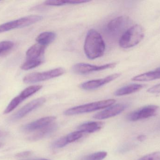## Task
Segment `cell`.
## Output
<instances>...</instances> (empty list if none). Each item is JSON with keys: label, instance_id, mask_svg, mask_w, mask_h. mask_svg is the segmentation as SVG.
<instances>
[{"label": "cell", "instance_id": "obj_1", "mask_svg": "<svg viewBox=\"0 0 160 160\" xmlns=\"http://www.w3.org/2000/svg\"><path fill=\"white\" fill-rule=\"evenodd\" d=\"M105 44L101 35L95 29L88 32L84 44V50L87 57L90 60L99 58L103 55Z\"/></svg>", "mask_w": 160, "mask_h": 160}, {"label": "cell", "instance_id": "obj_2", "mask_svg": "<svg viewBox=\"0 0 160 160\" xmlns=\"http://www.w3.org/2000/svg\"><path fill=\"white\" fill-rule=\"evenodd\" d=\"M144 37L143 28L139 24L129 28L122 35L119 40V45L123 49H129L138 45Z\"/></svg>", "mask_w": 160, "mask_h": 160}, {"label": "cell", "instance_id": "obj_3", "mask_svg": "<svg viewBox=\"0 0 160 160\" xmlns=\"http://www.w3.org/2000/svg\"><path fill=\"white\" fill-rule=\"evenodd\" d=\"M115 102V100L108 99L84 104L66 110L64 112V114L66 116H72L91 112L110 107Z\"/></svg>", "mask_w": 160, "mask_h": 160}, {"label": "cell", "instance_id": "obj_4", "mask_svg": "<svg viewBox=\"0 0 160 160\" xmlns=\"http://www.w3.org/2000/svg\"><path fill=\"white\" fill-rule=\"evenodd\" d=\"M42 16L30 15L15 20L11 21L0 25V34L14 30L17 28H23L36 23L43 19Z\"/></svg>", "mask_w": 160, "mask_h": 160}, {"label": "cell", "instance_id": "obj_5", "mask_svg": "<svg viewBox=\"0 0 160 160\" xmlns=\"http://www.w3.org/2000/svg\"><path fill=\"white\" fill-rule=\"evenodd\" d=\"M65 72V70L62 68H58L44 72H33L25 76L23 78V82L27 84L40 82L62 76Z\"/></svg>", "mask_w": 160, "mask_h": 160}, {"label": "cell", "instance_id": "obj_6", "mask_svg": "<svg viewBox=\"0 0 160 160\" xmlns=\"http://www.w3.org/2000/svg\"><path fill=\"white\" fill-rule=\"evenodd\" d=\"M116 63H112L103 65L97 66L85 63H78L73 66L72 70L75 73L83 75L94 71H101L109 69H112L116 66Z\"/></svg>", "mask_w": 160, "mask_h": 160}, {"label": "cell", "instance_id": "obj_7", "mask_svg": "<svg viewBox=\"0 0 160 160\" xmlns=\"http://www.w3.org/2000/svg\"><path fill=\"white\" fill-rule=\"evenodd\" d=\"M159 109L156 105L145 106L137 111L132 112L128 115V119L130 121H137L141 119L149 118L154 116Z\"/></svg>", "mask_w": 160, "mask_h": 160}, {"label": "cell", "instance_id": "obj_8", "mask_svg": "<svg viewBox=\"0 0 160 160\" xmlns=\"http://www.w3.org/2000/svg\"><path fill=\"white\" fill-rule=\"evenodd\" d=\"M46 99L44 97L38 98L32 101L20 109L11 117V121H17L27 115L29 113L37 109L46 102Z\"/></svg>", "mask_w": 160, "mask_h": 160}, {"label": "cell", "instance_id": "obj_9", "mask_svg": "<svg viewBox=\"0 0 160 160\" xmlns=\"http://www.w3.org/2000/svg\"><path fill=\"white\" fill-rule=\"evenodd\" d=\"M120 73H114L102 79L91 80L81 84L80 87L83 90H92L98 89L120 77Z\"/></svg>", "mask_w": 160, "mask_h": 160}, {"label": "cell", "instance_id": "obj_10", "mask_svg": "<svg viewBox=\"0 0 160 160\" xmlns=\"http://www.w3.org/2000/svg\"><path fill=\"white\" fill-rule=\"evenodd\" d=\"M127 105L123 104H117L110 106L104 111L95 114L93 117L96 119L102 120L113 117L119 114L127 108Z\"/></svg>", "mask_w": 160, "mask_h": 160}, {"label": "cell", "instance_id": "obj_11", "mask_svg": "<svg viewBox=\"0 0 160 160\" xmlns=\"http://www.w3.org/2000/svg\"><path fill=\"white\" fill-rule=\"evenodd\" d=\"M55 119L56 117L53 116H47L40 118L23 126L22 128V130L25 132H32L35 131L39 130L51 124Z\"/></svg>", "mask_w": 160, "mask_h": 160}, {"label": "cell", "instance_id": "obj_12", "mask_svg": "<svg viewBox=\"0 0 160 160\" xmlns=\"http://www.w3.org/2000/svg\"><path fill=\"white\" fill-rule=\"evenodd\" d=\"M57 125L51 124L41 129L29 138V140L32 141H37L41 140L45 137L49 136L57 130Z\"/></svg>", "mask_w": 160, "mask_h": 160}, {"label": "cell", "instance_id": "obj_13", "mask_svg": "<svg viewBox=\"0 0 160 160\" xmlns=\"http://www.w3.org/2000/svg\"><path fill=\"white\" fill-rule=\"evenodd\" d=\"M47 46L37 43L31 46L26 52L27 59H38L41 58Z\"/></svg>", "mask_w": 160, "mask_h": 160}, {"label": "cell", "instance_id": "obj_14", "mask_svg": "<svg viewBox=\"0 0 160 160\" xmlns=\"http://www.w3.org/2000/svg\"><path fill=\"white\" fill-rule=\"evenodd\" d=\"M160 79V67L154 71H149L137 75L132 78V80L134 81L146 82Z\"/></svg>", "mask_w": 160, "mask_h": 160}, {"label": "cell", "instance_id": "obj_15", "mask_svg": "<svg viewBox=\"0 0 160 160\" xmlns=\"http://www.w3.org/2000/svg\"><path fill=\"white\" fill-rule=\"evenodd\" d=\"M144 87V85L139 84L129 85L118 89L115 92L114 95L117 96H120L130 95L140 91Z\"/></svg>", "mask_w": 160, "mask_h": 160}, {"label": "cell", "instance_id": "obj_16", "mask_svg": "<svg viewBox=\"0 0 160 160\" xmlns=\"http://www.w3.org/2000/svg\"><path fill=\"white\" fill-rule=\"evenodd\" d=\"M104 124L102 122H88L78 127V131L82 133H93L102 128Z\"/></svg>", "mask_w": 160, "mask_h": 160}, {"label": "cell", "instance_id": "obj_17", "mask_svg": "<svg viewBox=\"0 0 160 160\" xmlns=\"http://www.w3.org/2000/svg\"><path fill=\"white\" fill-rule=\"evenodd\" d=\"M126 22V18L123 16L117 17L112 20L108 23L107 26V30L112 34L118 33L124 27Z\"/></svg>", "mask_w": 160, "mask_h": 160}, {"label": "cell", "instance_id": "obj_18", "mask_svg": "<svg viewBox=\"0 0 160 160\" xmlns=\"http://www.w3.org/2000/svg\"><path fill=\"white\" fill-rule=\"evenodd\" d=\"M56 34L53 32H43L38 36L36 40L38 44L47 46L52 43L56 38Z\"/></svg>", "mask_w": 160, "mask_h": 160}, {"label": "cell", "instance_id": "obj_19", "mask_svg": "<svg viewBox=\"0 0 160 160\" xmlns=\"http://www.w3.org/2000/svg\"><path fill=\"white\" fill-rule=\"evenodd\" d=\"M82 136V132L79 131L75 132L68 134L65 137L60 138L59 140V144L62 147H64L68 144L79 140Z\"/></svg>", "mask_w": 160, "mask_h": 160}, {"label": "cell", "instance_id": "obj_20", "mask_svg": "<svg viewBox=\"0 0 160 160\" xmlns=\"http://www.w3.org/2000/svg\"><path fill=\"white\" fill-rule=\"evenodd\" d=\"M43 86L41 85H32L24 89L18 96L21 100L22 101L28 98L29 97L32 95L42 89Z\"/></svg>", "mask_w": 160, "mask_h": 160}, {"label": "cell", "instance_id": "obj_21", "mask_svg": "<svg viewBox=\"0 0 160 160\" xmlns=\"http://www.w3.org/2000/svg\"><path fill=\"white\" fill-rule=\"evenodd\" d=\"M43 63L42 58L38 59H27L21 66L20 68L24 70H30L37 67Z\"/></svg>", "mask_w": 160, "mask_h": 160}, {"label": "cell", "instance_id": "obj_22", "mask_svg": "<svg viewBox=\"0 0 160 160\" xmlns=\"http://www.w3.org/2000/svg\"><path fill=\"white\" fill-rule=\"evenodd\" d=\"M107 152L101 151L83 157L81 160H102L107 157Z\"/></svg>", "mask_w": 160, "mask_h": 160}, {"label": "cell", "instance_id": "obj_23", "mask_svg": "<svg viewBox=\"0 0 160 160\" xmlns=\"http://www.w3.org/2000/svg\"><path fill=\"white\" fill-rule=\"evenodd\" d=\"M22 102L21 100L18 96H17L16 97L14 98L8 104V106L6 108L4 112V114H8L10 112L13 111L14 109H16L21 102Z\"/></svg>", "mask_w": 160, "mask_h": 160}, {"label": "cell", "instance_id": "obj_24", "mask_svg": "<svg viewBox=\"0 0 160 160\" xmlns=\"http://www.w3.org/2000/svg\"><path fill=\"white\" fill-rule=\"evenodd\" d=\"M14 45V43L11 41H1L0 42V54L11 49Z\"/></svg>", "mask_w": 160, "mask_h": 160}, {"label": "cell", "instance_id": "obj_25", "mask_svg": "<svg viewBox=\"0 0 160 160\" xmlns=\"http://www.w3.org/2000/svg\"><path fill=\"white\" fill-rule=\"evenodd\" d=\"M44 4L48 6H60L67 4L66 1H59V0H49L44 2Z\"/></svg>", "mask_w": 160, "mask_h": 160}, {"label": "cell", "instance_id": "obj_26", "mask_svg": "<svg viewBox=\"0 0 160 160\" xmlns=\"http://www.w3.org/2000/svg\"><path fill=\"white\" fill-rule=\"evenodd\" d=\"M138 160H160V152L148 154Z\"/></svg>", "mask_w": 160, "mask_h": 160}, {"label": "cell", "instance_id": "obj_27", "mask_svg": "<svg viewBox=\"0 0 160 160\" xmlns=\"http://www.w3.org/2000/svg\"><path fill=\"white\" fill-rule=\"evenodd\" d=\"M147 92L151 94H160V84L156 85L150 87L147 90Z\"/></svg>", "mask_w": 160, "mask_h": 160}, {"label": "cell", "instance_id": "obj_28", "mask_svg": "<svg viewBox=\"0 0 160 160\" xmlns=\"http://www.w3.org/2000/svg\"><path fill=\"white\" fill-rule=\"evenodd\" d=\"M32 154V152L31 151H25V152H21V153H18L16 155V157H28Z\"/></svg>", "mask_w": 160, "mask_h": 160}, {"label": "cell", "instance_id": "obj_29", "mask_svg": "<svg viewBox=\"0 0 160 160\" xmlns=\"http://www.w3.org/2000/svg\"><path fill=\"white\" fill-rule=\"evenodd\" d=\"M146 137L145 135H140V136H138L137 139L140 142H142L145 140Z\"/></svg>", "mask_w": 160, "mask_h": 160}, {"label": "cell", "instance_id": "obj_30", "mask_svg": "<svg viewBox=\"0 0 160 160\" xmlns=\"http://www.w3.org/2000/svg\"><path fill=\"white\" fill-rule=\"evenodd\" d=\"M27 160H49L45 159H38Z\"/></svg>", "mask_w": 160, "mask_h": 160}, {"label": "cell", "instance_id": "obj_31", "mask_svg": "<svg viewBox=\"0 0 160 160\" xmlns=\"http://www.w3.org/2000/svg\"><path fill=\"white\" fill-rule=\"evenodd\" d=\"M2 143H0V147H1V146H2Z\"/></svg>", "mask_w": 160, "mask_h": 160}]
</instances>
